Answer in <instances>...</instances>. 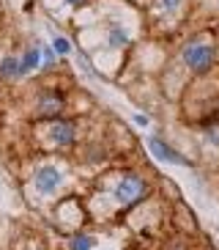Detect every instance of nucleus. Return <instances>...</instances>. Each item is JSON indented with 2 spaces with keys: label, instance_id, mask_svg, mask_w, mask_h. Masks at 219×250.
<instances>
[{
  "label": "nucleus",
  "instance_id": "9",
  "mask_svg": "<svg viewBox=\"0 0 219 250\" xmlns=\"http://www.w3.org/2000/svg\"><path fill=\"white\" fill-rule=\"evenodd\" d=\"M0 77H19V58L8 55L0 61Z\"/></svg>",
  "mask_w": 219,
  "mask_h": 250
},
{
  "label": "nucleus",
  "instance_id": "2",
  "mask_svg": "<svg viewBox=\"0 0 219 250\" xmlns=\"http://www.w3.org/2000/svg\"><path fill=\"white\" fill-rule=\"evenodd\" d=\"M146 195H148V184L143 182L137 173H126V176L115 184V198H118V204H124V206L140 204Z\"/></svg>",
  "mask_w": 219,
  "mask_h": 250
},
{
  "label": "nucleus",
  "instance_id": "8",
  "mask_svg": "<svg viewBox=\"0 0 219 250\" xmlns=\"http://www.w3.org/2000/svg\"><path fill=\"white\" fill-rule=\"evenodd\" d=\"M131 44V36L126 33V28H121V25H112V28L107 30V47L110 50H124V47Z\"/></svg>",
  "mask_w": 219,
  "mask_h": 250
},
{
  "label": "nucleus",
  "instance_id": "15",
  "mask_svg": "<svg viewBox=\"0 0 219 250\" xmlns=\"http://www.w3.org/2000/svg\"><path fill=\"white\" fill-rule=\"evenodd\" d=\"M134 124H140V126H148V118L143 116V113H134Z\"/></svg>",
  "mask_w": 219,
  "mask_h": 250
},
{
  "label": "nucleus",
  "instance_id": "11",
  "mask_svg": "<svg viewBox=\"0 0 219 250\" xmlns=\"http://www.w3.org/2000/svg\"><path fill=\"white\" fill-rule=\"evenodd\" d=\"M203 138L211 148H219V121H211V124L203 126Z\"/></svg>",
  "mask_w": 219,
  "mask_h": 250
},
{
  "label": "nucleus",
  "instance_id": "16",
  "mask_svg": "<svg viewBox=\"0 0 219 250\" xmlns=\"http://www.w3.org/2000/svg\"><path fill=\"white\" fill-rule=\"evenodd\" d=\"M66 3H72V6H80L82 0H66Z\"/></svg>",
  "mask_w": 219,
  "mask_h": 250
},
{
  "label": "nucleus",
  "instance_id": "17",
  "mask_svg": "<svg viewBox=\"0 0 219 250\" xmlns=\"http://www.w3.org/2000/svg\"><path fill=\"white\" fill-rule=\"evenodd\" d=\"M217 3H219V0H217Z\"/></svg>",
  "mask_w": 219,
  "mask_h": 250
},
{
  "label": "nucleus",
  "instance_id": "3",
  "mask_svg": "<svg viewBox=\"0 0 219 250\" xmlns=\"http://www.w3.org/2000/svg\"><path fill=\"white\" fill-rule=\"evenodd\" d=\"M148 148H151V154L156 157L159 162H167V165H183V168H189L192 165V160L189 157H183L178 148H173L170 143H164L162 138H148Z\"/></svg>",
  "mask_w": 219,
  "mask_h": 250
},
{
  "label": "nucleus",
  "instance_id": "7",
  "mask_svg": "<svg viewBox=\"0 0 219 250\" xmlns=\"http://www.w3.org/2000/svg\"><path fill=\"white\" fill-rule=\"evenodd\" d=\"M38 110H41V116H47V118L58 116V113L63 110V96L47 91V94L41 96V102H38Z\"/></svg>",
  "mask_w": 219,
  "mask_h": 250
},
{
  "label": "nucleus",
  "instance_id": "13",
  "mask_svg": "<svg viewBox=\"0 0 219 250\" xmlns=\"http://www.w3.org/2000/svg\"><path fill=\"white\" fill-rule=\"evenodd\" d=\"M52 63H55V50H52V47H44L41 50V66L50 69Z\"/></svg>",
  "mask_w": 219,
  "mask_h": 250
},
{
  "label": "nucleus",
  "instance_id": "10",
  "mask_svg": "<svg viewBox=\"0 0 219 250\" xmlns=\"http://www.w3.org/2000/svg\"><path fill=\"white\" fill-rule=\"evenodd\" d=\"M93 245H96V236H91V234H77V236H72L69 250H93Z\"/></svg>",
  "mask_w": 219,
  "mask_h": 250
},
{
  "label": "nucleus",
  "instance_id": "14",
  "mask_svg": "<svg viewBox=\"0 0 219 250\" xmlns=\"http://www.w3.org/2000/svg\"><path fill=\"white\" fill-rule=\"evenodd\" d=\"M159 3H162L164 8H167V11H175V8L181 6V0H159Z\"/></svg>",
  "mask_w": 219,
  "mask_h": 250
},
{
  "label": "nucleus",
  "instance_id": "5",
  "mask_svg": "<svg viewBox=\"0 0 219 250\" xmlns=\"http://www.w3.org/2000/svg\"><path fill=\"white\" fill-rule=\"evenodd\" d=\"M50 140L58 148L72 146L74 140H77V126H74V121H69V118H55L50 126Z\"/></svg>",
  "mask_w": 219,
  "mask_h": 250
},
{
  "label": "nucleus",
  "instance_id": "4",
  "mask_svg": "<svg viewBox=\"0 0 219 250\" xmlns=\"http://www.w3.org/2000/svg\"><path fill=\"white\" fill-rule=\"evenodd\" d=\"M33 184H36V190L41 192V195H52V192L63 184V173H60L55 165H41V168H36V173H33Z\"/></svg>",
  "mask_w": 219,
  "mask_h": 250
},
{
  "label": "nucleus",
  "instance_id": "6",
  "mask_svg": "<svg viewBox=\"0 0 219 250\" xmlns=\"http://www.w3.org/2000/svg\"><path fill=\"white\" fill-rule=\"evenodd\" d=\"M38 66H41V47H28L19 58V77L36 72Z\"/></svg>",
  "mask_w": 219,
  "mask_h": 250
},
{
  "label": "nucleus",
  "instance_id": "12",
  "mask_svg": "<svg viewBox=\"0 0 219 250\" xmlns=\"http://www.w3.org/2000/svg\"><path fill=\"white\" fill-rule=\"evenodd\" d=\"M52 50H55V55H69L72 52V42L66 36H52Z\"/></svg>",
  "mask_w": 219,
  "mask_h": 250
},
{
  "label": "nucleus",
  "instance_id": "1",
  "mask_svg": "<svg viewBox=\"0 0 219 250\" xmlns=\"http://www.w3.org/2000/svg\"><path fill=\"white\" fill-rule=\"evenodd\" d=\"M181 61L186 63V69L192 74H205V72H211L214 63H217V50L205 39H192L181 50Z\"/></svg>",
  "mask_w": 219,
  "mask_h": 250
}]
</instances>
